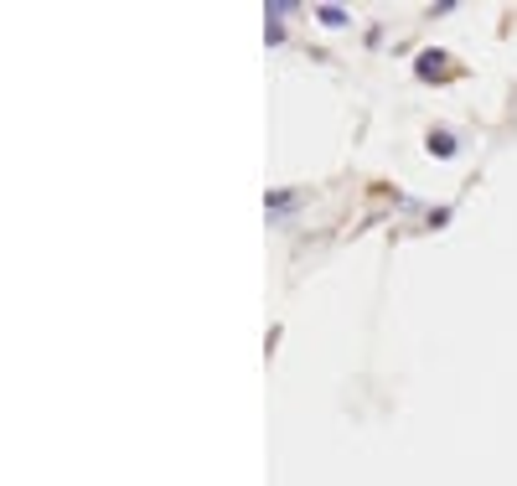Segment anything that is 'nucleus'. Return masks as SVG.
<instances>
[{
	"label": "nucleus",
	"instance_id": "f03ea898",
	"mask_svg": "<svg viewBox=\"0 0 517 486\" xmlns=\"http://www.w3.org/2000/svg\"><path fill=\"white\" fill-rule=\"evenodd\" d=\"M430 150H435V156H450V150H455V140L440 130V135H430Z\"/></svg>",
	"mask_w": 517,
	"mask_h": 486
},
{
	"label": "nucleus",
	"instance_id": "f257e3e1",
	"mask_svg": "<svg viewBox=\"0 0 517 486\" xmlns=\"http://www.w3.org/2000/svg\"><path fill=\"white\" fill-rule=\"evenodd\" d=\"M445 63H450L445 52H424L419 57V78H445Z\"/></svg>",
	"mask_w": 517,
	"mask_h": 486
},
{
	"label": "nucleus",
	"instance_id": "7ed1b4c3",
	"mask_svg": "<svg viewBox=\"0 0 517 486\" xmlns=\"http://www.w3.org/2000/svg\"><path fill=\"white\" fill-rule=\"evenodd\" d=\"M321 21H326V26H342L347 11H342V6H321Z\"/></svg>",
	"mask_w": 517,
	"mask_h": 486
}]
</instances>
